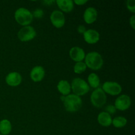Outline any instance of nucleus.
<instances>
[{
    "mask_svg": "<svg viewBox=\"0 0 135 135\" xmlns=\"http://www.w3.org/2000/svg\"><path fill=\"white\" fill-rule=\"evenodd\" d=\"M85 64L90 69L97 71L100 69L104 64V60L99 53L92 51L85 56Z\"/></svg>",
    "mask_w": 135,
    "mask_h": 135,
    "instance_id": "obj_1",
    "label": "nucleus"
},
{
    "mask_svg": "<svg viewBox=\"0 0 135 135\" xmlns=\"http://www.w3.org/2000/svg\"><path fill=\"white\" fill-rule=\"evenodd\" d=\"M63 104L67 112L74 113L78 112L81 108L83 102L80 96L75 94H69L65 98Z\"/></svg>",
    "mask_w": 135,
    "mask_h": 135,
    "instance_id": "obj_2",
    "label": "nucleus"
},
{
    "mask_svg": "<svg viewBox=\"0 0 135 135\" xmlns=\"http://www.w3.org/2000/svg\"><path fill=\"white\" fill-rule=\"evenodd\" d=\"M16 21L22 26H28L33 20V16L31 12L27 9L21 7L17 9L15 13Z\"/></svg>",
    "mask_w": 135,
    "mask_h": 135,
    "instance_id": "obj_3",
    "label": "nucleus"
},
{
    "mask_svg": "<svg viewBox=\"0 0 135 135\" xmlns=\"http://www.w3.org/2000/svg\"><path fill=\"white\" fill-rule=\"evenodd\" d=\"M71 88L74 94L78 96H84L90 90L88 83L80 78H75L71 83Z\"/></svg>",
    "mask_w": 135,
    "mask_h": 135,
    "instance_id": "obj_4",
    "label": "nucleus"
},
{
    "mask_svg": "<svg viewBox=\"0 0 135 135\" xmlns=\"http://www.w3.org/2000/svg\"><path fill=\"white\" fill-rule=\"evenodd\" d=\"M107 97L105 93L102 88H97L92 92L90 101L92 105L98 108H101L106 103Z\"/></svg>",
    "mask_w": 135,
    "mask_h": 135,
    "instance_id": "obj_5",
    "label": "nucleus"
},
{
    "mask_svg": "<svg viewBox=\"0 0 135 135\" xmlns=\"http://www.w3.org/2000/svg\"><path fill=\"white\" fill-rule=\"evenodd\" d=\"M36 35V30L32 26H25L22 27L18 32V38L21 42H28L32 40Z\"/></svg>",
    "mask_w": 135,
    "mask_h": 135,
    "instance_id": "obj_6",
    "label": "nucleus"
},
{
    "mask_svg": "<svg viewBox=\"0 0 135 135\" xmlns=\"http://www.w3.org/2000/svg\"><path fill=\"white\" fill-rule=\"evenodd\" d=\"M102 89L104 92L112 95V96H117L119 95L122 91V88L119 83L116 82L108 81L104 83Z\"/></svg>",
    "mask_w": 135,
    "mask_h": 135,
    "instance_id": "obj_7",
    "label": "nucleus"
},
{
    "mask_svg": "<svg viewBox=\"0 0 135 135\" xmlns=\"http://www.w3.org/2000/svg\"><path fill=\"white\" fill-rule=\"evenodd\" d=\"M131 105V100L128 95H121L115 102V108L120 111H125L129 109Z\"/></svg>",
    "mask_w": 135,
    "mask_h": 135,
    "instance_id": "obj_8",
    "label": "nucleus"
},
{
    "mask_svg": "<svg viewBox=\"0 0 135 135\" xmlns=\"http://www.w3.org/2000/svg\"><path fill=\"white\" fill-rule=\"evenodd\" d=\"M50 20L52 25L57 28L63 27L65 22V18L63 13L60 11L57 10L54 11L51 13L50 15Z\"/></svg>",
    "mask_w": 135,
    "mask_h": 135,
    "instance_id": "obj_9",
    "label": "nucleus"
},
{
    "mask_svg": "<svg viewBox=\"0 0 135 135\" xmlns=\"http://www.w3.org/2000/svg\"><path fill=\"white\" fill-rule=\"evenodd\" d=\"M6 83L10 86H17L22 82V76L18 72H11L5 78Z\"/></svg>",
    "mask_w": 135,
    "mask_h": 135,
    "instance_id": "obj_10",
    "label": "nucleus"
},
{
    "mask_svg": "<svg viewBox=\"0 0 135 135\" xmlns=\"http://www.w3.org/2000/svg\"><path fill=\"white\" fill-rule=\"evenodd\" d=\"M84 39L86 42L90 44H94L97 43L100 40V34L98 32L94 29H89L86 30L83 34Z\"/></svg>",
    "mask_w": 135,
    "mask_h": 135,
    "instance_id": "obj_11",
    "label": "nucleus"
},
{
    "mask_svg": "<svg viewBox=\"0 0 135 135\" xmlns=\"http://www.w3.org/2000/svg\"><path fill=\"white\" fill-rule=\"evenodd\" d=\"M69 55L71 59L76 62L83 61L86 56L84 50L79 47H72L69 51Z\"/></svg>",
    "mask_w": 135,
    "mask_h": 135,
    "instance_id": "obj_12",
    "label": "nucleus"
},
{
    "mask_svg": "<svg viewBox=\"0 0 135 135\" xmlns=\"http://www.w3.org/2000/svg\"><path fill=\"white\" fill-rule=\"evenodd\" d=\"M45 76V70L42 66H36L30 72V78L34 82L42 80Z\"/></svg>",
    "mask_w": 135,
    "mask_h": 135,
    "instance_id": "obj_13",
    "label": "nucleus"
},
{
    "mask_svg": "<svg viewBox=\"0 0 135 135\" xmlns=\"http://www.w3.org/2000/svg\"><path fill=\"white\" fill-rule=\"evenodd\" d=\"M98 12L94 7H88L84 13V20L87 24H92L97 19Z\"/></svg>",
    "mask_w": 135,
    "mask_h": 135,
    "instance_id": "obj_14",
    "label": "nucleus"
},
{
    "mask_svg": "<svg viewBox=\"0 0 135 135\" xmlns=\"http://www.w3.org/2000/svg\"><path fill=\"white\" fill-rule=\"evenodd\" d=\"M98 121L99 124L103 127H109L112 124V118L110 114L106 112H102L98 116Z\"/></svg>",
    "mask_w": 135,
    "mask_h": 135,
    "instance_id": "obj_15",
    "label": "nucleus"
},
{
    "mask_svg": "<svg viewBox=\"0 0 135 135\" xmlns=\"http://www.w3.org/2000/svg\"><path fill=\"white\" fill-rule=\"evenodd\" d=\"M56 3L59 9L65 13L72 11L74 8V3L72 0H57Z\"/></svg>",
    "mask_w": 135,
    "mask_h": 135,
    "instance_id": "obj_16",
    "label": "nucleus"
},
{
    "mask_svg": "<svg viewBox=\"0 0 135 135\" xmlns=\"http://www.w3.org/2000/svg\"><path fill=\"white\" fill-rule=\"evenodd\" d=\"M57 89L59 92L63 94V96H66L69 94L70 92H71V84L67 80H60L57 84Z\"/></svg>",
    "mask_w": 135,
    "mask_h": 135,
    "instance_id": "obj_17",
    "label": "nucleus"
},
{
    "mask_svg": "<svg viewBox=\"0 0 135 135\" xmlns=\"http://www.w3.org/2000/svg\"><path fill=\"white\" fill-rule=\"evenodd\" d=\"M12 125L8 119H3L0 121V133L2 135H7L11 133Z\"/></svg>",
    "mask_w": 135,
    "mask_h": 135,
    "instance_id": "obj_18",
    "label": "nucleus"
},
{
    "mask_svg": "<svg viewBox=\"0 0 135 135\" xmlns=\"http://www.w3.org/2000/svg\"><path fill=\"white\" fill-rule=\"evenodd\" d=\"M88 81L90 86L94 88H97L100 86V78L96 73L90 74L88 77Z\"/></svg>",
    "mask_w": 135,
    "mask_h": 135,
    "instance_id": "obj_19",
    "label": "nucleus"
},
{
    "mask_svg": "<svg viewBox=\"0 0 135 135\" xmlns=\"http://www.w3.org/2000/svg\"><path fill=\"white\" fill-rule=\"evenodd\" d=\"M127 123V119L124 117H122V116L116 117L113 119H112V124L116 128L123 127L126 125Z\"/></svg>",
    "mask_w": 135,
    "mask_h": 135,
    "instance_id": "obj_20",
    "label": "nucleus"
},
{
    "mask_svg": "<svg viewBox=\"0 0 135 135\" xmlns=\"http://www.w3.org/2000/svg\"><path fill=\"white\" fill-rule=\"evenodd\" d=\"M86 67L85 63H83V61L76 62L74 66V72L76 74H80L86 71Z\"/></svg>",
    "mask_w": 135,
    "mask_h": 135,
    "instance_id": "obj_21",
    "label": "nucleus"
},
{
    "mask_svg": "<svg viewBox=\"0 0 135 135\" xmlns=\"http://www.w3.org/2000/svg\"><path fill=\"white\" fill-rule=\"evenodd\" d=\"M127 9L132 13H135V1L134 0H128L127 1Z\"/></svg>",
    "mask_w": 135,
    "mask_h": 135,
    "instance_id": "obj_22",
    "label": "nucleus"
},
{
    "mask_svg": "<svg viewBox=\"0 0 135 135\" xmlns=\"http://www.w3.org/2000/svg\"><path fill=\"white\" fill-rule=\"evenodd\" d=\"M32 14L33 17H36V18H40L44 16V11L42 9H36V10L34 11L33 12V13H32Z\"/></svg>",
    "mask_w": 135,
    "mask_h": 135,
    "instance_id": "obj_23",
    "label": "nucleus"
},
{
    "mask_svg": "<svg viewBox=\"0 0 135 135\" xmlns=\"http://www.w3.org/2000/svg\"><path fill=\"white\" fill-rule=\"evenodd\" d=\"M105 111H107L106 112L109 114H110V113L113 114V113H115L116 112V109L114 105H109L105 108Z\"/></svg>",
    "mask_w": 135,
    "mask_h": 135,
    "instance_id": "obj_24",
    "label": "nucleus"
},
{
    "mask_svg": "<svg viewBox=\"0 0 135 135\" xmlns=\"http://www.w3.org/2000/svg\"><path fill=\"white\" fill-rule=\"evenodd\" d=\"M77 30L80 34H84L86 30L84 25H79L77 28Z\"/></svg>",
    "mask_w": 135,
    "mask_h": 135,
    "instance_id": "obj_25",
    "label": "nucleus"
},
{
    "mask_svg": "<svg viewBox=\"0 0 135 135\" xmlns=\"http://www.w3.org/2000/svg\"><path fill=\"white\" fill-rule=\"evenodd\" d=\"M87 1H86V0H75V1H73V3H75L78 5H82L87 3Z\"/></svg>",
    "mask_w": 135,
    "mask_h": 135,
    "instance_id": "obj_26",
    "label": "nucleus"
},
{
    "mask_svg": "<svg viewBox=\"0 0 135 135\" xmlns=\"http://www.w3.org/2000/svg\"><path fill=\"white\" fill-rule=\"evenodd\" d=\"M135 16L133 15L130 18V25H131L132 28L134 29V22H135Z\"/></svg>",
    "mask_w": 135,
    "mask_h": 135,
    "instance_id": "obj_27",
    "label": "nucleus"
},
{
    "mask_svg": "<svg viewBox=\"0 0 135 135\" xmlns=\"http://www.w3.org/2000/svg\"><path fill=\"white\" fill-rule=\"evenodd\" d=\"M54 1H44L45 3H46V4L52 3H54Z\"/></svg>",
    "mask_w": 135,
    "mask_h": 135,
    "instance_id": "obj_28",
    "label": "nucleus"
},
{
    "mask_svg": "<svg viewBox=\"0 0 135 135\" xmlns=\"http://www.w3.org/2000/svg\"><path fill=\"white\" fill-rule=\"evenodd\" d=\"M65 96H61L60 97L61 100L62 102H63V101H64V100H65Z\"/></svg>",
    "mask_w": 135,
    "mask_h": 135,
    "instance_id": "obj_29",
    "label": "nucleus"
},
{
    "mask_svg": "<svg viewBox=\"0 0 135 135\" xmlns=\"http://www.w3.org/2000/svg\"><path fill=\"white\" fill-rule=\"evenodd\" d=\"M0 135H2V134H0Z\"/></svg>",
    "mask_w": 135,
    "mask_h": 135,
    "instance_id": "obj_30",
    "label": "nucleus"
}]
</instances>
